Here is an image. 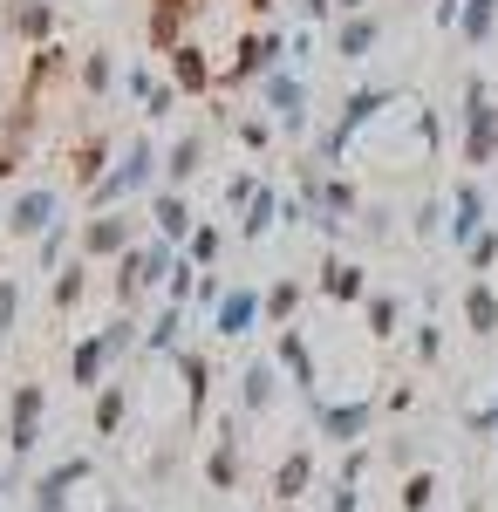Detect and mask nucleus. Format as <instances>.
Masks as SVG:
<instances>
[{"label":"nucleus","instance_id":"obj_40","mask_svg":"<svg viewBox=\"0 0 498 512\" xmlns=\"http://www.w3.org/2000/svg\"><path fill=\"white\" fill-rule=\"evenodd\" d=\"M198 274H205V267L178 253V260H171V274H164V301H178V308H192V294H198Z\"/></svg>","mask_w":498,"mask_h":512},{"label":"nucleus","instance_id":"obj_3","mask_svg":"<svg viewBox=\"0 0 498 512\" xmlns=\"http://www.w3.org/2000/svg\"><path fill=\"white\" fill-rule=\"evenodd\" d=\"M151 185H157V144L151 137H130V144L116 151V164L82 198H89V212H116V205H130L137 192H151Z\"/></svg>","mask_w":498,"mask_h":512},{"label":"nucleus","instance_id":"obj_15","mask_svg":"<svg viewBox=\"0 0 498 512\" xmlns=\"http://www.w3.org/2000/svg\"><path fill=\"white\" fill-rule=\"evenodd\" d=\"M164 62H171V82H178V96H212V89H219V69H212V55H205L198 41H178Z\"/></svg>","mask_w":498,"mask_h":512},{"label":"nucleus","instance_id":"obj_20","mask_svg":"<svg viewBox=\"0 0 498 512\" xmlns=\"http://www.w3.org/2000/svg\"><path fill=\"white\" fill-rule=\"evenodd\" d=\"M151 233L171 239V246H185V239L198 233V219H192V205H185V192H171V185H164V192L151 198Z\"/></svg>","mask_w":498,"mask_h":512},{"label":"nucleus","instance_id":"obj_9","mask_svg":"<svg viewBox=\"0 0 498 512\" xmlns=\"http://www.w3.org/2000/svg\"><path fill=\"white\" fill-rule=\"evenodd\" d=\"M260 315H267L260 287L232 280L226 294H219V308H212V335H219V342H239V335H253V321H260Z\"/></svg>","mask_w":498,"mask_h":512},{"label":"nucleus","instance_id":"obj_57","mask_svg":"<svg viewBox=\"0 0 498 512\" xmlns=\"http://www.w3.org/2000/svg\"><path fill=\"white\" fill-rule=\"evenodd\" d=\"M362 7H369V0H335V14H362Z\"/></svg>","mask_w":498,"mask_h":512},{"label":"nucleus","instance_id":"obj_17","mask_svg":"<svg viewBox=\"0 0 498 512\" xmlns=\"http://www.w3.org/2000/svg\"><path fill=\"white\" fill-rule=\"evenodd\" d=\"M376 41H383V14L362 7V14H342L335 21V41L328 48H335V62H362V55H376Z\"/></svg>","mask_w":498,"mask_h":512},{"label":"nucleus","instance_id":"obj_13","mask_svg":"<svg viewBox=\"0 0 498 512\" xmlns=\"http://www.w3.org/2000/svg\"><path fill=\"white\" fill-rule=\"evenodd\" d=\"M273 362L287 369V383L301 396H314V383H321V369H314V349H307V335L287 321V328H273Z\"/></svg>","mask_w":498,"mask_h":512},{"label":"nucleus","instance_id":"obj_50","mask_svg":"<svg viewBox=\"0 0 498 512\" xmlns=\"http://www.w3.org/2000/svg\"><path fill=\"white\" fill-rule=\"evenodd\" d=\"M123 89H130V96H137V103H144V96H151V89H157L151 62H137V69H123Z\"/></svg>","mask_w":498,"mask_h":512},{"label":"nucleus","instance_id":"obj_56","mask_svg":"<svg viewBox=\"0 0 498 512\" xmlns=\"http://www.w3.org/2000/svg\"><path fill=\"white\" fill-rule=\"evenodd\" d=\"M335 512H355V499H348V485H335Z\"/></svg>","mask_w":498,"mask_h":512},{"label":"nucleus","instance_id":"obj_24","mask_svg":"<svg viewBox=\"0 0 498 512\" xmlns=\"http://www.w3.org/2000/svg\"><path fill=\"white\" fill-rule=\"evenodd\" d=\"M185 21H192V7H178V0H151V21H144V35H151L157 55H171V48L185 41Z\"/></svg>","mask_w":498,"mask_h":512},{"label":"nucleus","instance_id":"obj_47","mask_svg":"<svg viewBox=\"0 0 498 512\" xmlns=\"http://www.w3.org/2000/svg\"><path fill=\"white\" fill-rule=\"evenodd\" d=\"M178 103H185V96H178V82L164 76V82H157V89H151V96H144V117H151V123H164V117H171V110H178Z\"/></svg>","mask_w":498,"mask_h":512},{"label":"nucleus","instance_id":"obj_44","mask_svg":"<svg viewBox=\"0 0 498 512\" xmlns=\"http://www.w3.org/2000/svg\"><path fill=\"white\" fill-rule=\"evenodd\" d=\"M410 355H417L423 369H430V362H444V328H437V321H417V335H410Z\"/></svg>","mask_w":498,"mask_h":512},{"label":"nucleus","instance_id":"obj_36","mask_svg":"<svg viewBox=\"0 0 498 512\" xmlns=\"http://www.w3.org/2000/svg\"><path fill=\"white\" fill-rule=\"evenodd\" d=\"M444 226H451V192H423L417 212H410V233H417V239H437Z\"/></svg>","mask_w":498,"mask_h":512},{"label":"nucleus","instance_id":"obj_10","mask_svg":"<svg viewBox=\"0 0 498 512\" xmlns=\"http://www.w3.org/2000/svg\"><path fill=\"white\" fill-rule=\"evenodd\" d=\"M171 369H178V383H185V431H198V424H205V403H212V355L178 349Z\"/></svg>","mask_w":498,"mask_h":512},{"label":"nucleus","instance_id":"obj_51","mask_svg":"<svg viewBox=\"0 0 498 512\" xmlns=\"http://www.w3.org/2000/svg\"><path fill=\"white\" fill-rule=\"evenodd\" d=\"M458 21H464V0H437V28L458 35Z\"/></svg>","mask_w":498,"mask_h":512},{"label":"nucleus","instance_id":"obj_41","mask_svg":"<svg viewBox=\"0 0 498 512\" xmlns=\"http://www.w3.org/2000/svg\"><path fill=\"white\" fill-rule=\"evenodd\" d=\"M69 246H76V233H69V219H55L48 233L35 239V253H41V274H55L62 260H69Z\"/></svg>","mask_w":498,"mask_h":512},{"label":"nucleus","instance_id":"obj_7","mask_svg":"<svg viewBox=\"0 0 498 512\" xmlns=\"http://www.w3.org/2000/svg\"><path fill=\"white\" fill-rule=\"evenodd\" d=\"M260 89H267V117L287 130V137H307V82H301V69H267L260 76Z\"/></svg>","mask_w":498,"mask_h":512},{"label":"nucleus","instance_id":"obj_45","mask_svg":"<svg viewBox=\"0 0 498 512\" xmlns=\"http://www.w3.org/2000/svg\"><path fill=\"white\" fill-rule=\"evenodd\" d=\"M464 267H471V274H492V267H498V233H492V226L464 246Z\"/></svg>","mask_w":498,"mask_h":512},{"label":"nucleus","instance_id":"obj_39","mask_svg":"<svg viewBox=\"0 0 498 512\" xmlns=\"http://www.w3.org/2000/svg\"><path fill=\"white\" fill-rule=\"evenodd\" d=\"M355 233H362V239H389V233H396V205H389V198L355 205Z\"/></svg>","mask_w":498,"mask_h":512},{"label":"nucleus","instance_id":"obj_43","mask_svg":"<svg viewBox=\"0 0 498 512\" xmlns=\"http://www.w3.org/2000/svg\"><path fill=\"white\" fill-rule=\"evenodd\" d=\"M232 137L246 151H273V117H232Z\"/></svg>","mask_w":498,"mask_h":512},{"label":"nucleus","instance_id":"obj_31","mask_svg":"<svg viewBox=\"0 0 498 512\" xmlns=\"http://www.w3.org/2000/svg\"><path fill=\"white\" fill-rule=\"evenodd\" d=\"M76 82H82V96H89V103H103V96L116 89V62H110V48H89V55L76 62Z\"/></svg>","mask_w":498,"mask_h":512},{"label":"nucleus","instance_id":"obj_32","mask_svg":"<svg viewBox=\"0 0 498 512\" xmlns=\"http://www.w3.org/2000/svg\"><path fill=\"white\" fill-rule=\"evenodd\" d=\"M260 301H267V321H273V328H287V321L301 315L307 287H301V280H287V274H280V280H273V287H260Z\"/></svg>","mask_w":498,"mask_h":512},{"label":"nucleus","instance_id":"obj_6","mask_svg":"<svg viewBox=\"0 0 498 512\" xmlns=\"http://www.w3.org/2000/svg\"><path fill=\"white\" fill-rule=\"evenodd\" d=\"M137 226H144V219H130L123 205H116V212H89V219L76 226V253L89 260V267H96V260H116V253L137 246Z\"/></svg>","mask_w":498,"mask_h":512},{"label":"nucleus","instance_id":"obj_12","mask_svg":"<svg viewBox=\"0 0 498 512\" xmlns=\"http://www.w3.org/2000/svg\"><path fill=\"white\" fill-rule=\"evenodd\" d=\"M485 226H492V205H485V192H478V178L451 185V226H444V239H451V246H471Z\"/></svg>","mask_w":498,"mask_h":512},{"label":"nucleus","instance_id":"obj_16","mask_svg":"<svg viewBox=\"0 0 498 512\" xmlns=\"http://www.w3.org/2000/svg\"><path fill=\"white\" fill-rule=\"evenodd\" d=\"M0 28H7L14 41H28V48H41V41H55V0H7Z\"/></svg>","mask_w":498,"mask_h":512},{"label":"nucleus","instance_id":"obj_14","mask_svg":"<svg viewBox=\"0 0 498 512\" xmlns=\"http://www.w3.org/2000/svg\"><path fill=\"white\" fill-rule=\"evenodd\" d=\"M369 417H376L369 396H355V403H321V396H314V424H321L328 444H355V437L369 431Z\"/></svg>","mask_w":498,"mask_h":512},{"label":"nucleus","instance_id":"obj_34","mask_svg":"<svg viewBox=\"0 0 498 512\" xmlns=\"http://www.w3.org/2000/svg\"><path fill=\"white\" fill-rule=\"evenodd\" d=\"M307 478H314V451H307V444H294V451L273 465V499H294Z\"/></svg>","mask_w":498,"mask_h":512},{"label":"nucleus","instance_id":"obj_21","mask_svg":"<svg viewBox=\"0 0 498 512\" xmlns=\"http://www.w3.org/2000/svg\"><path fill=\"white\" fill-rule=\"evenodd\" d=\"M110 369L116 362H110V349H103V335H82L76 349H69V383H76V390H103Z\"/></svg>","mask_w":498,"mask_h":512},{"label":"nucleus","instance_id":"obj_37","mask_svg":"<svg viewBox=\"0 0 498 512\" xmlns=\"http://www.w3.org/2000/svg\"><path fill=\"white\" fill-rule=\"evenodd\" d=\"M96 335H103V349H110V362H123L130 349H144V321H137V315H110L103 328H96Z\"/></svg>","mask_w":498,"mask_h":512},{"label":"nucleus","instance_id":"obj_8","mask_svg":"<svg viewBox=\"0 0 498 512\" xmlns=\"http://www.w3.org/2000/svg\"><path fill=\"white\" fill-rule=\"evenodd\" d=\"M41 417H48L41 383H14V396H7V451H14V458H28L41 444Z\"/></svg>","mask_w":498,"mask_h":512},{"label":"nucleus","instance_id":"obj_11","mask_svg":"<svg viewBox=\"0 0 498 512\" xmlns=\"http://www.w3.org/2000/svg\"><path fill=\"white\" fill-rule=\"evenodd\" d=\"M62 219V205H55V185H28V192L7 205V233L14 239H41L48 226Z\"/></svg>","mask_w":498,"mask_h":512},{"label":"nucleus","instance_id":"obj_52","mask_svg":"<svg viewBox=\"0 0 498 512\" xmlns=\"http://www.w3.org/2000/svg\"><path fill=\"white\" fill-rule=\"evenodd\" d=\"M471 431H498V390H492V403H485V410H471Z\"/></svg>","mask_w":498,"mask_h":512},{"label":"nucleus","instance_id":"obj_22","mask_svg":"<svg viewBox=\"0 0 498 512\" xmlns=\"http://www.w3.org/2000/svg\"><path fill=\"white\" fill-rule=\"evenodd\" d=\"M82 301H89V260H62V267H55V287H48V308H55V315H76Z\"/></svg>","mask_w":498,"mask_h":512},{"label":"nucleus","instance_id":"obj_19","mask_svg":"<svg viewBox=\"0 0 498 512\" xmlns=\"http://www.w3.org/2000/svg\"><path fill=\"white\" fill-rule=\"evenodd\" d=\"M280 383H287V369H280L273 355H253V362H246V376H239V410H246V417H260L273 396H280Z\"/></svg>","mask_w":498,"mask_h":512},{"label":"nucleus","instance_id":"obj_29","mask_svg":"<svg viewBox=\"0 0 498 512\" xmlns=\"http://www.w3.org/2000/svg\"><path fill=\"white\" fill-rule=\"evenodd\" d=\"M103 171H110V137H103V130H96V137H82L76 151H69V178H76L82 192H89V185H96V178H103Z\"/></svg>","mask_w":498,"mask_h":512},{"label":"nucleus","instance_id":"obj_1","mask_svg":"<svg viewBox=\"0 0 498 512\" xmlns=\"http://www.w3.org/2000/svg\"><path fill=\"white\" fill-rule=\"evenodd\" d=\"M185 246H171V239H137L130 253H116L110 260V294H116V315H130L151 287H164V274H171V260H178Z\"/></svg>","mask_w":498,"mask_h":512},{"label":"nucleus","instance_id":"obj_25","mask_svg":"<svg viewBox=\"0 0 498 512\" xmlns=\"http://www.w3.org/2000/svg\"><path fill=\"white\" fill-rule=\"evenodd\" d=\"M280 198H287V192H273V185H260V192H253V205L239 212V239H246V246H260V239L280 226Z\"/></svg>","mask_w":498,"mask_h":512},{"label":"nucleus","instance_id":"obj_48","mask_svg":"<svg viewBox=\"0 0 498 512\" xmlns=\"http://www.w3.org/2000/svg\"><path fill=\"white\" fill-rule=\"evenodd\" d=\"M260 185H267V178H253V171H232V178H226V192H219V198H226L232 212H246V205H253V192H260Z\"/></svg>","mask_w":498,"mask_h":512},{"label":"nucleus","instance_id":"obj_60","mask_svg":"<svg viewBox=\"0 0 498 512\" xmlns=\"http://www.w3.org/2000/svg\"><path fill=\"white\" fill-rule=\"evenodd\" d=\"M110 512H130V506H123V499H116V506H110Z\"/></svg>","mask_w":498,"mask_h":512},{"label":"nucleus","instance_id":"obj_42","mask_svg":"<svg viewBox=\"0 0 498 512\" xmlns=\"http://www.w3.org/2000/svg\"><path fill=\"white\" fill-rule=\"evenodd\" d=\"M219 253H226V233H219V226H198V233L185 239V260H198V267H219Z\"/></svg>","mask_w":498,"mask_h":512},{"label":"nucleus","instance_id":"obj_4","mask_svg":"<svg viewBox=\"0 0 498 512\" xmlns=\"http://www.w3.org/2000/svg\"><path fill=\"white\" fill-rule=\"evenodd\" d=\"M458 117H464V164H471V171L498 164V103H492V82L485 76H464Z\"/></svg>","mask_w":498,"mask_h":512},{"label":"nucleus","instance_id":"obj_53","mask_svg":"<svg viewBox=\"0 0 498 512\" xmlns=\"http://www.w3.org/2000/svg\"><path fill=\"white\" fill-rule=\"evenodd\" d=\"M430 492H437V485H430V478L417 472V478H410V492H403V499H410V506H430Z\"/></svg>","mask_w":498,"mask_h":512},{"label":"nucleus","instance_id":"obj_55","mask_svg":"<svg viewBox=\"0 0 498 512\" xmlns=\"http://www.w3.org/2000/svg\"><path fill=\"white\" fill-rule=\"evenodd\" d=\"M21 164H28V158H14V151H0V185H7V178H14Z\"/></svg>","mask_w":498,"mask_h":512},{"label":"nucleus","instance_id":"obj_18","mask_svg":"<svg viewBox=\"0 0 498 512\" xmlns=\"http://www.w3.org/2000/svg\"><path fill=\"white\" fill-rule=\"evenodd\" d=\"M205 151H212V130H185V137L164 151V185H171V192H185L198 171H205Z\"/></svg>","mask_w":498,"mask_h":512},{"label":"nucleus","instance_id":"obj_30","mask_svg":"<svg viewBox=\"0 0 498 512\" xmlns=\"http://www.w3.org/2000/svg\"><path fill=\"white\" fill-rule=\"evenodd\" d=\"M239 444H246V437H239V417H219V451H212V465H205L219 492H226L232 478H239Z\"/></svg>","mask_w":498,"mask_h":512},{"label":"nucleus","instance_id":"obj_46","mask_svg":"<svg viewBox=\"0 0 498 512\" xmlns=\"http://www.w3.org/2000/svg\"><path fill=\"white\" fill-rule=\"evenodd\" d=\"M14 321H21V280L0 274V342L14 335Z\"/></svg>","mask_w":498,"mask_h":512},{"label":"nucleus","instance_id":"obj_2","mask_svg":"<svg viewBox=\"0 0 498 512\" xmlns=\"http://www.w3.org/2000/svg\"><path fill=\"white\" fill-rule=\"evenodd\" d=\"M396 103H403V89H389V82H383V89H376V82H369V89H355L342 110H335V123L314 137V164H342L348 151H355V137H362L376 117H389Z\"/></svg>","mask_w":498,"mask_h":512},{"label":"nucleus","instance_id":"obj_26","mask_svg":"<svg viewBox=\"0 0 498 512\" xmlns=\"http://www.w3.org/2000/svg\"><path fill=\"white\" fill-rule=\"evenodd\" d=\"M82 478H89V458H62V465L35 485V506L41 512H62V506H69V485H82Z\"/></svg>","mask_w":498,"mask_h":512},{"label":"nucleus","instance_id":"obj_35","mask_svg":"<svg viewBox=\"0 0 498 512\" xmlns=\"http://www.w3.org/2000/svg\"><path fill=\"white\" fill-rule=\"evenodd\" d=\"M498 35V0H464V21H458V41L464 48H485Z\"/></svg>","mask_w":498,"mask_h":512},{"label":"nucleus","instance_id":"obj_33","mask_svg":"<svg viewBox=\"0 0 498 512\" xmlns=\"http://www.w3.org/2000/svg\"><path fill=\"white\" fill-rule=\"evenodd\" d=\"M362 315H369V342H396L403 335V301L396 294H369Z\"/></svg>","mask_w":498,"mask_h":512},{"label":"nucleus","instance_id":"obj_38","mask_svg":"<svg viewBox=\"0 0 498 512\" xmlns=\"http://www.w3.org/2000/svg\"><path fill=\"white\" fill-rule=\"evenodd\" d=\"M123 417H130V383H103V390H96V431L116 437Z\"/></svg>","mask_w":498,"mask_h":512},{"label":"nucleus","instance_id":"obj_23","mask_svg":"<svg viewBox=\"0 0 498 512\" xmlns=\"http://www.w3.org/2000/svg\"><path fill=\"white\" fill-rule=\"evenodd\" d=\"M178 349H185V308L164 301V308L144 321V355H178Z\"/></svg>","mask_w":498,"mask_h":512},{"label":"nucleus","instance_id":"obj_49","mask_svg":"<svg viewBox=\"0 0 498 512\" xmlns=\"http://www.w3.org/2000/svg\"><path fill=\"white\" fill-rule=\"evenodd\" d=\"M232 280L226 274H212V267H205V274H198V294H192V308H205V315H212V308H219V294H226Z\"/></svg>","mask_w":498,"mask_h":512},{"label":"nucleus","instance_id":"obj_59","mask_svg":"<svg viewBox=\"0 0 498 512\" xmlns=\"http://www.w3.org/2000/svg\"><path fill=\"white\" fill-rule=\"evenodd\" d=\"M178 7H192V14H198V7H205V0H178Z\"/></svg>","mask_w":498,"mask_h":512},{"label":"nucleus","instance_id":"obj_5","mask_svg":"<svg viewBox=\"0 0 498 512\" xmlns=\"http://www.w3.org/2000/svg\"><path fill=\"white\" fill-rule=\"evenodd\" d=\"M280 62H287V35H280V28H253V35H239L232 62L219 69V89H246V82H260L267 69H280Z\"/></svg>","mask_w":498,"mask_h":512},{"label":"nucleus","instance_id":"obj_61","mask_svg":"<svg viewBox=\"0 0 498 512\" xmlns=\"http://www.w3.org/2000/svg\"><path fill=\"white\" fill-rule=\"evenodd\" d=\"M0 492H7V478H0Z\"/></svg>","mask_w":498,"mask_h":512},{"label":"nucleus","instance_id":"obj_54","mask_svg":"<svg viewBox=\"0 0 498 512\" xmlns=\"http://www.w3.org/2000/svg\"><path fill=\"white\" fill-rule=\"evenodd\" d=\"M301 14H307V21H328V14H335V0H301Z\"/></svg>","mask_w":498,"mask_h":512},{"label":"nucleus","instance_id":"obj_27","mask_svg":"<svg viewBox=\"0 0 498 512\" xmlns=\"http://www.w3.org/2000/svg\"><path fill=\"white\" fill-rule=\"evenodd\" d=\"M321 294H328V301H369V267L328 260V267H321Z\"/></svg>","mask_w":498,"mask_h":512},{"label":"nucleus","instance_id":"obj_58","mask_svg":"<svg viewBox=\"0 0 498 512\" xmlns=\"http://www.w3.org/2000/svg\"><path fill=\"white\" fill-rule=\"evenodd\" d=\"M246 7H253V14H273V0H246Z\"/></svg>","mask_w":498,"mask_h":512},{"label":"nucleus","instance_id":"obj_28","mask_svg":"<svg viewBox=\"0 0 498 512\" xmlns=\"http://www.w3.org/2000/svg\"><path fill=\"white\" fill-rule=\"evenodd\" d=\"M464 328H471V335H485V342L498 335V294H492V280H471V287H464Z\"/></svg>","mask_w":498,"mask_h":512}]
</instances>
